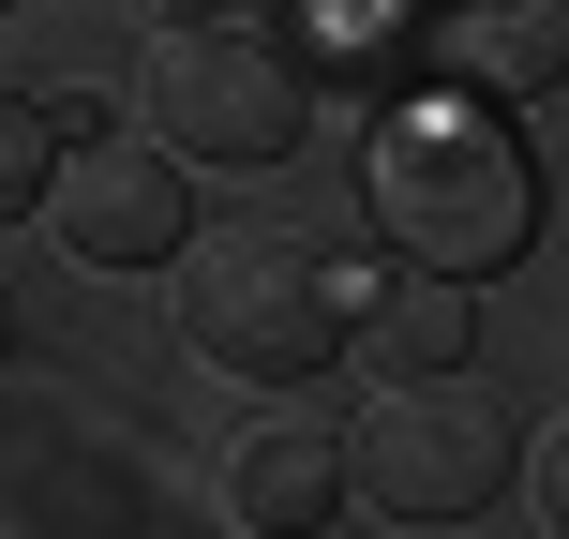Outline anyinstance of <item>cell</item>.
<instances>
[{"instance_id": "obj_4", "label": "cell", "mask_w": 569, "mask_h": 539, "mask_svg": "<svg viewBox=\"0 0 569 539\" xmlns=\"http://www.w3.org/2000/svg\"><path fill=\"white\" fill-rule=\"evenodd\" d=\"M510 450H525L510 405H495L465 360H435V375H390V390L360 405L345 480H360L390 525H480L495 495H510Z\"/></svg>"}, {"instance_id": "obj_8", "label": "cell", "mask_w": 569, "mask_h": 539, "mask_svg": "<svg viewBox=\"0 0 569 539\" xmlns=\"http://www.w3.org/2000/svg\"><path fill=\"white\" fill-rule=\"evenodd\" d=\"M435 60H450L465 90H555V0H450L435 16Z\"/></svg>"}, {"instance_id": "obj_2", "label": "cell", "mask_w": 569, "mask_h": 539, "mask_svg": "<svg viewBox=\"0 0 569 539\" xmlns=\"http://www.w3.org/2000/svg\"><path fill=\"white\" fill-rule=\"evenodd\" d=\"M166 300H180V345L240 390H300V375L345 360V270L284 226H210V240L180 226Z\"/></svg>"}, {"instance_id": "obj_10", "label": "cell", "mask_w": 569, "mask_h": 539, "mask_svg": "<svg viewBox=\"0 0 569 539\" xmlns=\"http://www.w3.org/2000/svg\"><path fill=\"white\" fill-rule=\"evenodd\" d=\"M166 16H256V30H284L300 0H166Z\"/></svg>"}, {"instance_id": "obj_5", "label": "cell", "mask_w": 569, "mask_h": 539, "mask_svg": "<svg viewBox=\"0 0 569 539\" xmlns=\"http://www.w3.org/2000/svg\"><path fill=\"white\" fill-rule=\"evenodd\" d=\"M30 210L60 226L76 270H166L180 226H196V210H180V166H166V150H120L106 120H90L76 150H46V196H30Z\"/></svg>"}, {"instance_id": "obj_7", "label": "cell", "mask_w": 569, "mask_h": 539, "mask_svg": "<svg viewBox=\"0 0 569 539\" xmlns=\"http://www.w3.org/2000/svg\"><path fill=\"white\" fill-rule=\"evenodd\" d=\"M345 345H360V375H435V360H465V285H450V270L345 285Z\"/></svg>"}, {"instance_id": "obj_9", "label": "cell", "mask_w": 569, "mask_h": 539, "mask_svg": "<svg viewBox=\"0 0 569 539\" xmlns=\"http://www.w3.org/2000/svg\"><path fill=\"white\" fill-rule=\"evenodd\" d=\"M30 196H46V106H30V90H0V226H16Z\"/></svg>"}, {"instance_id": "obj_11", "label": "cell", "mask_w": 569, "mask_h": 539, "mask_svg": "<svg viewBox=\"0 0 569 539\" xmlns=\"http://www.w3.org/2000/svg\"><path fill=\"white\" fill-rule=\"evenodd\" d=\"M0 345H16V330H0Z\"/></svg>"}, {"instance_id": "obj_3", "label": "cell", "mask_w": 569, "mask_h": 539, "mask_svg": "<svg viewBox=\"0 0 569 539\" xmlns=\"http://www.w3.org/2000/svg\"><path fill=\"white\" fill-rule=\"evenodd\" d=\"M300 120H315V76H300V46L256 16H166V46H150V150L166 166H226V180H256L300 150Z\"/></svg>"}, {"instance_id": "obj_1", "label": "cell", "mask_w": 569, "mask_h": 539, "mask_svg": "<svg viewBox=\"0 0 569 539\" xmlns=\"http://www.w3.org/2000/svg\"><path fill=\"white\" fill-rule=\"evenodd\" d=\"M375 240H390L405 270H450V285H495L540 240V166L510 150V120H495L480 90L405 106L390 136H375Z\"/></svg>"}, {"instance_id": "obj_6", "label": "cell", "mask_w": 569, "mask_h": 539, "mask_svg": "<svg viewBox=\"0 0 569 539\" xmlns=\"http://www.w3.org/2000/svg\"><path fill=\"white\" fill-rule=\"evenodd\" d=\"M210 510L256 525V539L330 525V510H345V435H330V420H300V405L240 420V435H226V465H210Z\"/></svg>"}]
</instances>
